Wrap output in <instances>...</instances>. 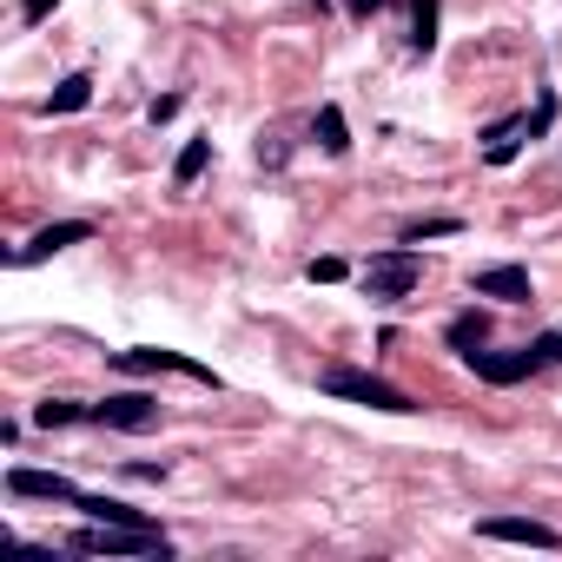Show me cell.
Listing matches in <instances>:
<instances>
[{
    "mask_svg": "<svg viewBox=\"0 0 562 562\" xmlns=\"http://www.w3.org/2000/svg\"><path fill=\"white\" fill-rule=\"evenodd\" d=\"M74 549L80 555H159V562L172 555V542L159 529H133V522H93L74 536Z\"/></svg>",
    "mask_w": 562,
    "mask_h": 562,
    "instance_id": "obj_1",
    "label": "cell"
},
{
    "mask_svg": "<svg viewBox=\"0 0 562 562\" xmlns=\"http://www.w3.org/2000/svg\"><path fill=\"white\" fill-rule=\"evenodd\" d=\"M417 278H424L417 251H411V245H397V251H378V258L364 265V292L391 305V299H411V292H417Z\"/></svg>",
    "mask_w": 562,
    "mask_h": 562,
    "instance_id": "obj_2",
    "label": "cell"
},
{
    "mask_svg": "<svg viewBox=\"0 0 562 562\" xmlns=\"http://www.w3.org/2000/svg\"><path fill=\"white\" fill-rule=\"evenodd\" d=\"M325 391H331V397H351V404H371V411H397V417L417 411L397 384H384V378H371V371H331Z\"/></svg>",
    "mask_w": 562,
    "mask_h": 562,
    "instance_id": "obj_3",
    "label": "cell"
},
{
    "mask_svg": "<svg viewBox=\"0 0 562 562\" xmlns=\"http://www.w3.org/2000/svg\"><path fill=\"white\" fill-rule=\"evenodd\" d=\"M113 364H120V371H139V378H146V371H172V378H192V384H212V391H218V378H212L199 358H186V351H153V345H139V351H113Z\"/></svg>",
    "mask_w": 562,
    "mask_h": 562,
    "instance_id": "obj_4",
    "label": "cell"
},
{
    "mask_svg": "<svg viewBox=\"0 0 562 562\" xmlns=\"http://www.w3.org/2000/svg\"><path fill=\"white\" fill-rule=\"evenodd\" d=\"M93 424H106V430H153V424H159V397H146V391H120V397L93 404Z\"/></svg>",
    "mask_w": 562,
    "mask_h": 562,
    "instance_id": "obj_5",
    "label": "cell"
},
{
    "mask_svg": "<svg viewBox=\"0 0 562 562\" xmlns=\"http://www.w3.org/2000/svg\"><path fill=\"white\" fill-rule=\"evenodd\" d=\"M470 292L476 299H503V305H529V271L522 265H483L470 278Z\"/></svg>",
    "mask_w": 562,
    "mask_h": 562,
    "instance_id": "obj_6",
    "label": "cell"
},
{
    "mask_svg": "<svg viewBox=\"0 0 562 562\" xmlns=\"http://www.w3.org/2000/svg\"><path fill=\"white\" fill-rule=\"evenodd\" d=\"M87 238H93V225H87V218H60V225L34 232V238L21 245V258H14V265H41V258H54V251H67V245H87Z\"/></svg>",
    "mask_w": 562,
    "mask_h": 562,
    "instance_id": "obj_7",
    "label": "cell"
},
{
    "mask_svg": "<svg viewBox=\"0 0 562 562\" xmlns=\"http://www.w3.org/2000/svg\"><path fill=\"white\" fill-rule=\"evenodd\" d=\"M463 364H470V371H476L483 384H516V378H529V371H542L529 345H522V351H509V358H496V351H470Z\"/></svg>",
    "mask_w": 562,
    "mask_h": 562,
    "instance_id": "obj_8",
    "label": "cell"
},
{
    "mask_svg": "<svg viewBox=\"0 0 562 562\" xmlns=\"http://www.w3.org/2000/svg\"><path fill=\"white\" fill-rule=\"evenodd\" d=\"M8 490L14 496H41V503H80V490L60 470H8Z\"/></svg>",
    "mask_w": 562,
    "mask_h": 562,
    "instance_id": "obj_9",
    "label": "cell"
},
{
    "mask_svg": "<svg viewBox=\"0 0 562 562\" xmlns=\"http://www.w3.org/2000/svg\"><path fill=\"white\" fill-rule=\"evenodd\" d=\"M483 536H490V542H529V549H555V542H562L549 522H529V516H490Z\"/></svg>",
    "mask_w": 562,
    "mask_h": 562,
    "instance_id": "obj_10",
    "label": "cell"
},
{
    "mask_svg": "<svg viewBox=\"0 0 562 562\" xmlns=\"http://www.w3.org/2000/svg\"><path fill=\"white\" fill-rule=\"evenodd\" d=\"M87 100H93V80H87V74H67V80L47 93V113H80Z\"/></svg>",
    "mask_w": 562,
    "mask_h": 562,
    "instance_id": "obj_11",
    "label": "cell"
},
{
    "mask_svg": "<svg viewBox=\"0 0 562 562\" xmlns=\"http://www.w3.org/2000/svg\"><path fill=\"white\" fill-rule=\"evenodd\" d=\"M318 146L338 159V153H351V126H345V113L338 106H318Z\"/></svg>",
    "mask_w": 562,
    "mask_h": 562,
    "instance_id": "obj_12",
    "label": "cell"
},
{
    "mask_svg": "<svg viewBox=\"0 0 562 562\" xmlns=\"http://www.w3.org/2000/svg\"><path fill=\"white\" fill-rule=\"evenodd\" d=\"M80 417H93V404H74V397H47V404L34 411V424H41V430H60V424H80Z\"/></svg>",
    "mask_w": 562,
    "mask_h": 562,
    "instance_id": "obj_13",
    "label": "cell"
},
{
    "mask_svg": "<svg viewBox=\"0 0 562 562\" xmlns=\"http://www.w3.org/2000/svg\"><path fill=\"white\" fill-rule=\"evenodd\" d=\"M516 146H522V120H496L490 126V166H509Z\"/></svg>",
    "mask_w": 562,
    "mask_h": 562,
    "instance_id": "obj_14",
    "label": "cell"
},
{
    "mask_svg": "<svg viewBox=\"0 0 562 562\" xmlns=\"http://www.w3.org/2000/svg\"><path fill=\"white\" fill-rule=\"evenodd\" d=\"M205 159H212V139H186V153L172 159V179H179V186H192V179L205 172Z\"/></svg>",
    "mask_w": 562,
    "mask_h": 562,
    "instance_id": "obj_15",
    "label": "cell"
},
{
    "mask_svg": "<svg viewBox=\"0 0 562 562\" xmlns=\"http://www.w3.org/2000/svg\"><path fill=\"white\" fill-rule=\"evenodd\" d=\"M483 338H490V325H483V318H457V325H450V345H457L463 358H470V351H483Z\"/></svg>",
    "mask_w": 562,
    "mask_h": 562,
    "instance_id": "obj_16",
    "label": "cell"
},
{
    "mask_svg": "<svg viewBox=\"0 0 562 562\" xmlns=\"http://www.w3.org/2000/svg\"><path fill=\"white\" fill-rule=\"evenodd\" d=\"M417 54H430L437 47V0H417V41H411Z\"/></svg>",
    "mask_w": 562,
    "mask_h": 562,
    "instance_id": "obj_17",
    "label": "cell"
},
{
    "mask_svg": "<svg viewBox=\"0 0 562 562\" xmlns=\"http://www.w3.org/2000/svg\"><path fill=\"white\" fill-rule=\"evenodd\" d=\"M450 232H463V218H424V225H411V232H404V245H424V238H450Z\"/></svg>",
    "mask_w": 562,
    "mask_h": 562,
    "instance_id": "obj_18",
    "label": "cell"
},
{
    "mask_svg": "<svg viewBox=\"0 0 562 562\" xmlns=\"http://www.w3.org/2000/svg\"><path fill=\"white\" fill-rule=\"evenodd\" d=\"M529 351H536V364H562V331H542Z\"/></svg>",
    "mask_w": 562,
    "mask_h": 562,
    "instance_id": "obj_19",
    "label": "cell"
},
{
    "mask_svg": "<svg viewBox=\"0 0 562 562\" xmlns=\"http://www.w3.org/2000/svg\"><path fill=\"white\" fill-rule=\"evenodd\" d=\"M305 271L318 278V285H338V278H345V258H312Z\"/></svg>",
    "mask_w": 562,
    "mask_h": 562,
    "instance_id": "obj_20",
    "label": "cell"
},
{
    "mask_svg": "<svg viewBox=\"0 0 562 562\" xmlns=\"http://www.w3.org/2000/svg\"><path fill=\"white\" fill-rule=\"evenodd\" d=\"M54 8H60V0H21V14H27V21H47Z\"/></svg>",
    "mask_w": 562,
    "mask_h": 562,
    "instance_id": "obj_21",
    "label": "cell"
},
{
    "mask_svg": "<svg viewBox=\"0 0 562 562\" xmlns=\"http://www.w3.org/2000/svg\"><path fill=\"white\" fill-rule=\"evenodd\" d=\"M378 8H384V0H358V14H378Z\"/></svg>",
    "mask_w": 562,
    "mask_h": 562,
    "instance_id": "obj_22",
    "label": "cell"
}]
</instances>
